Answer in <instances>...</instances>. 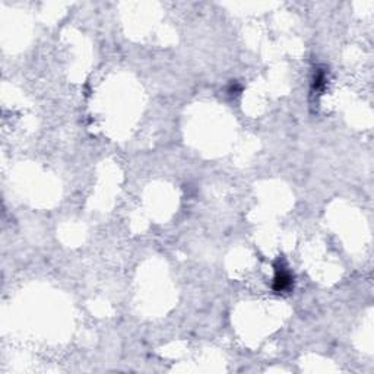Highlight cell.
<instances>
[{"mask_svg":"<svg viewBox=\"0 0 374 374\" xmlns=\"http://www.w3.org/2000/svg\"><path fill=\"white\" fill-rule=\"evenodd\" d=\"M292 284V278L285 269H278L276 272V276H275V284H273V288L276 291H285L288 289Z\"/></svg>","mask_w":374,"mask_h":374,"instance_id":"6da1fadb","label":"cell"}]
</instances>
